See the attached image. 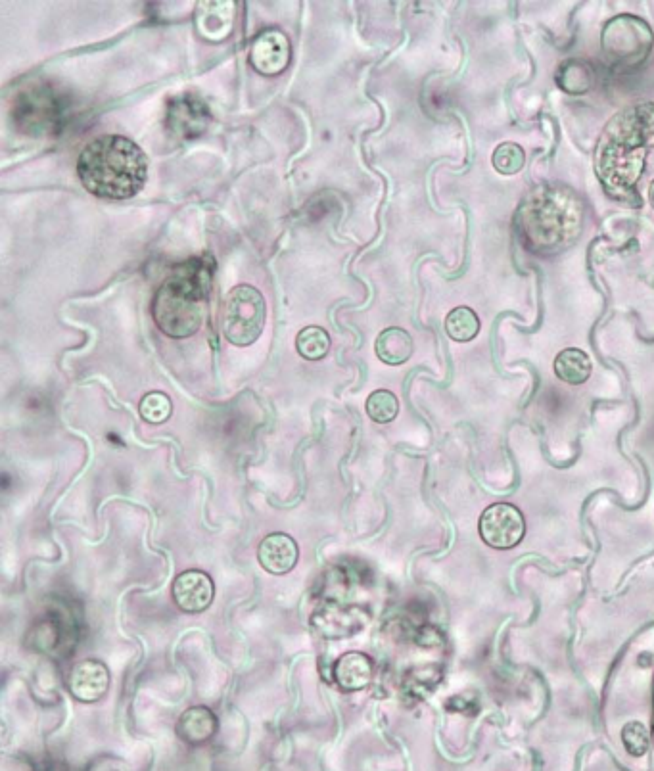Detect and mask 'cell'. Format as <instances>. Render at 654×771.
Listing matches in <instances>:
<instances>
[{"label": "cell", "mask_w": 654, "mask_h": 771, "mask_svg": "<svg viewBox=\"0 0 654 771\" xmlns=\"http://www.w3.org/2000/svg\"><path fill=\"white\" fill-rule=\"evenodd\" d=\"M654 148V102L618 112L603 129L595 150V171L612 200L641 208L637 183Z\"/></svg>", "instance_id": "1"}, {"label": "cell", "mask_w": 654, "mask_h": 771, "mask_svg": "<svg viewBox=\"0 0 654 771\" xmlns=\"http://www.w3.org/2000/svg\"><path fill=\"white\" fill-rule=\"evenodd\" d=\"M516 227L530 252L539 256L559 254L580 238L584 204L570 188H534L518 208Z\"/></svg>", "instance_id": "2"}, {"label": "cell", "mask_w": 654, "mask_h": 771, "mask_svg": "<svg viewBox=\"0 0 654 771\" xmlns=\"http://www.w3.org/2000/svg\"><path fill=\"white\" fill-rule=\"evenodd\" d=\"M77 173L83 187L94 196L127 200L146 185L148 158L137 142L121 135H104L83 148Z\"/></svg>", "instance_id": "3"}, {"label": "cell", "mask_w": 654, "mask_h": 771, "mask_svg": "<svg viewBox=\"0 0 654 771\" xmlns=\"http://www.w3.org/2000/svg\"><path fill=\"white\" fill-rule=\"evenodd\" d=\"M215 263L210 256L192 257L177 265L154 296L152 313L158 328L169 338L196 334L208 307Z\"/></svg>", "instance_id": "4"}, {"label": "cell", "mask_w": 654, "mask_h": 771, "mask_svg": "<svg viewBox=\"0 0 654 771\" xmlns=\"http://www.w3.org/2000/svg\"><path fill=\"white\" fill-rule=\"evenodd\" d=\"M265 319V298L254 286L240 284L227 294L221 311V330L233 346L244 348L257 342L265 327Z\"/></svg>", "instance_id": "5"}, {"label": "cell", "mask_w": 654, "mask_h": 771, "mask_svg": "<svg viewBox=\"0 0 654 771\" xmlns=\"http://www.w3.org/2000/svg\"><path fill=\"white\" fill-rule=\"evenodd\" d=\"M605 58L616 68H637L641 66L654 47L651 25L645 20L622 14L612 18L601 35Z\"/></svg>", "instance_id": "6"}, {"label": "cell", "mask_w": 654, "mask_h": 771, "mask_svg": "<svg viewBox=\"0 0 654 771\" xmlns=\"http://www.w3.org/2000/svg\"><path fill=\"white\" fill-rule=\"evenodd\" d=\"M478 532L491 549L509 551L526 536V518L511 503H495L480 516Z\"/></svg>", "instance_id": "7"}, {"label": "cell", "mask_w": 654, "mask_h": 771, "mask_svg": "<svg viewBox=\"0 0 654 771\" xmlns=\"http://www.w3.org/2000/svg\"><path fill=\"white\" fill-rule=\"evenodd\" d=\"M211 114L208 104L196 94L175 96L165 114L167 133L177 141H194L206 133Z\"/></svg>", "instance_id": "8"}, {"label": "cell", "mask_w": 654, "mask_h": 771, "mask_svg": "<svg viewBox=\"0 0 654 771\" xmlns=\"http://www.w3.org/2000/svg\"><path fill=\"white\" fill-rule=\"evenodd\" d=\"M173 601L187 614H198L210 608L215 597V585L202 570H187L173 582Z\"/></svg>", "instance_id": "9"}, {"label": "cell", "mask_w": 654, "mask_h": 771, "mask_svg": "<svg viewBox=\"0 0 654 771\" xmlns=\"http://www.w3.org/2000/svg\"><path fill=\"white\" fill-rule=\"evenodd\" d=\"M290 43L277 29L263 31L250 48V64L261 75H279L290 64Z\"/></svg>", "instance_id": "10"}, {"label": "cell", "mask_w": 654, "mask_h": 771, "mask_svg": "<svg viewBox=\"0 0 654 771\" xmlns=\"http://www.w3.org/2000/svg\"><path fill=\"white\" fill-rule=\"evenodd\" d=\"M68 685L77 701H100L110 689V672L98 660H83L71 670Z\"/></svg>", "instance_id": "11"}, {"label": "cell", "mask_w": 654, "mask_h": 771, "mask_svg": "<svg viewBox=\"0 0 654 771\" xmlns=\"http://www.w3.org/2000/svg\"><path fill=\"white\" fill-rule=\"evenodd\" d=\"M259 564L273 576H284L296 568L300 561V547L288 534H271L261 541L257 549Z\"/></svg>", "instance_id": "12"}, {"label": "cell", "mask_w": 654, "mask_h": 771, "mask_svg": "<svg viewBox=\"0 0 654 771\" xmlns=\"http://www.w3.org/2000/svg\"><path fill=\"white\" fill-rule=\"evenodd\" d=\"M373 660L363 653H346L336 660L334 679L342 691L355 693L369 687L373 679Z\"/></svg>", "instance_id": "13"}, {"label": "cell", "mask_w": 654, "mask_h": 771, "mask_svg": "<svg viewBox=\"0 0 654 771\" xmlns=\"http://www.w3.org/2000/svg\"><path fill=\"white\" fill-rule=\"evenodd\" d=\"M233 2H202L198 6L196 25L208 41H223L233 29Z\"/></svg>", "instance_id": "14"}, {"label": "cell", "mask_w": 654, "mask_h": 771, "mask_svg": "<svg viewBox=\"0 0 654 771\" xmlns=\"http://www.w3.org/2000/svg\"><path fill=\"white\" fill-rule=\"evenodd\" d=\"M219 722L206 706H192L181 714L177 722V735L188 745H204L215 737Z\"/></svg>", "instance_id": "15"}, {"label": "cell", "mask_w": 654, "mask_h": 771, "mask_svg": "<svg viewBox=\"0 0 654 771\" xmlns=\"http://www.w3.org/2000/svg\"><path fill=\"white\" fill-rule=\"evenodd\" d=\"M374 351L378 359L386 365H392V367L403 365L413 355V338L403 328H386L378 334Z\"/></svg>", "instance_id": "16"}, {"label": "cell", "mask_w": 654, "mask_h": 771, "mask_svg": "<svg viewBox=\"0 0 654 771\" xmlns=\"http://www.w3.org/2000/svg\"><path fill=\"white\" fill-rule=\"evenodd\" d=\"M557 85L570 96H582L595 87V70L585 60H566L557 71Z\"/></svg>", "instance_id": "17"}, {"label": "cell", "mask_w": 654, "mask_h": 771, "mask_svg": "<svg viewBox=\"0 0 654 771\" xmlns=\"http://www.w3.org/2000/svg\"><path fill=\"white\" fill-rule=\"evenodd\" d=\"M591 373H593V365L589 355L578 348L562 350L555 359V374L570 386L584 384L589 380Z\"/></svg>", "instance_id": "18"}, {"label": "cell", "mask_w": 654, "mask_h": 771, "mask_svg": "<svg viewBox=\"0 0 654 771\" xmlns=\"http://www.w3.org/2000/svg\"><path fill=\"white\" fill-rule=\"evenodd\" d=\"M445 332L453 342H470L478 336L480 332V319L474 309L470 307H455L447 317H445Z\"/></svg>", "instance_id": "19"}, {"label": "cell", "mask_w": 654, "mask_h": 771, "mask_svg": "<svg viewBox=\"0 0 654 771\" xmlns=\"http://www.w3.org/2000/svg\"><path fill=\"white\" fill-rule=\"evenodd\" d=\"M296 348L307 361H319L330 350V336L325 328H304L296 338Z\"/></svg>", "instance_id": "20"}, {"label": "cell", "mask_w": 654, "mask_h": 771, "mask_svg": "<svg viewBox=\"0 0 654 771\" xmlns=\"http://www.w3.org/2000/svg\"><path fill=\"white\" fill-rule=\"evenodd\" d=\"M491 164L501 175H516L526 164V152L516 142H503L495 148Z\"/></svg>", "instance_id": "21"}, {"label": "cell", "mask_w": 654, "mask_h": 771, "mask_svg": "<svg viewBox=\"0 0 654 771\" xmlns=\"http://www.w3.org/2000/svg\"><path fill=\"white\" fill-rule=\"evenodd\" d=\"M399 401L388 390H376L367 399V415L378 424H388L398 417Z\"/></svg>", "instance_id": "22"}, {"label": "cell", "mask_w": 654, "mask_h": 771, "mask_svg": "<svg viewBox=\"0 0 654 771\" xmlns=\"http://www.w3.org/2000/svg\"><path fill=\"white\" fill-rule=\"evenodd\" d=\"M173 405L171 399L167 398L162 392H150L142 398L139 405V413L142 419L150 424H162L171 417Z\"/></svg>", "instance_id": "23"}, {"label": "cell", "mask_w": 654, "mask_h": 771, "mask_svg": "<svg viewBox=\"0 0 654 771\" xmlns=\"http://www.w3.org/2000/svg\"><path fill=\"white\" fill-rule=\"evenodd\" d=\"M622 745L631 756H645L651 747V733L647 725L641 722H630L622 729Z\"/></svg>", "instance_id": "24"}, {"label": "cell", "mask_w": 654, "mask_h": 771, "mask_svg": "<svg viewBox=\"0 0 654 771\" xmlns=\"http://www.w3.org/2000/svg\"><path fill=\"white\" fill-rule=\"evenodd\" d=\"M649 200H651V206L654 208V181L651 183V188H649Z\"/></svg>", "instance_id": "25"}]
</instances>
